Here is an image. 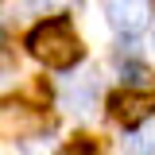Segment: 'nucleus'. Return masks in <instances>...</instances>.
Masks as SVG:
<instances>
[{
	"label": "nucleus",
	"mask_w": 155,
	"mask_h": 155,
	"mask_svg": "<svg viewBox=\"0 0 155 155\" xmlns=\"http://www.w3.org/2000/svg\"><path fill=\"white\" fill-rule=\"evenodd\" d=\"M105 109L116 124L124 128H140L155 116V93H143V89H113L105 97Z\"/></svg>",
	"instance_id": "nucleus-3"
},
{
	"label": "nucleus",
	"mask_w": 155,
	"mask_h": 155,
	"mask_svg": "<svg viewBox=\"0 0 155 155\" xmlns=\"http://www.w3.org/2000/svg\"><path fill=\"white\" fill-rule=\"evenodd\" d=\"M97 105H101V78L97 74L70 78V85L62 89V109L66 113H78V116H89Z\"/></svg>",
	"instance_id": "nucleus-5"
},
{
	"label": "nucleus",
	"mask_w": 155,
	"mask_h": 155,
	"mask_svg": "<svg viewBox=\"0 0 155 155\" xmlns=\"http://www.w3.org/2000/svg\"><path fill=\"white\" fill-rule=\"evenodd\" d=\"M31 4H35V8H47V12H51V8H58V4H62V0H31Z\"/></svg>",
	"instance_id": "nucleus-8"
},
{
	"label": "nucleus",
	"mask_w": 155,
	"mask_h": 155,
	"mask_svg": "<svg viewBox=\"0 0 155 155\" xmlns=\"http://www.w3.org/2000/svg\"><path fill=\"white\" fill-rule=\"evenodd\" d=\"M116 74H120V89H143V93H155L151 66H143L136 54H116Z\"/></svg>",
	"instance_id": "nucleus-6"
},
{
	"label": "nucleus",
	"mask_w": 155,
	"mask_h": 155,
	"mask_svg": "<svg viewBox=\"0 0 155 155\" xmlns=\"http://www.w3.org/2000/svg\"><path fill=\"white\" fill-rule=\"evenodd\" d=\"M101 8H105L109 27H113L124 43H132L136 35H143L147 23H151V4H147V0H105Z\"/></svg>",
	"instance_id": "nucleus-4"
},
{
	"label": "nucleus",
	"mask_w": 155,
	"mask_h": 155,
	"mask_svg": "<svg viewBox=\"0 0 155 155\" xmlns=\"http://www.w3.org/2000/svg\"><path fill=\"white\" fill-rule=\"evenodd\" d=\"M47 132V113L27 105V101H4L0 105V136L4 140H16V143H27L35 136Z\"/></svg>",
	"instance_id": "nucleus-2"
},
{
	"label": "nucleus",
	"mask_w": 155,
	"mask_h": 155,
	"mask_svg": "<svg viewBox=\"0 0 155 155\" xmlns=\"http://www.w3.org/2000/svg\"><path fill=\"white\" fill-rule=\"evenodd\" d=\"M97 147H93V140H85V136H81V140H70V143H66V147H58L54 155H93Z\"/></svg>",
	"instance_id": "nucleus-7"
},
{
	"label": "nucleus",
	"mask_w": 155,
	"mask_h": 155,
	"mask_svg": "<svg viewBox=\"0 0 155 155\" xmlns=\"http://www.w3.org/2000/svg\"><path fill=\"white\" fill-rule=\"evenodd\" d=\"M27 54L43 62L47 70H70L85 58V47H81V35L74 31V23L66 16H51L31 27L27 35Z\"/></svg>",
	"instance_id": "nucleus-1"
},
{
	"label": "nucleus",
	"mask_w": 155,
	"mask_h": 155,
	"mask_svg": "<svg viewBox=\"0 0 155 155\" xmlns=\"http://www.w3.org/2000/svg\"><path fill=\"white\" fill-rule=\"evenodd\" d=\"M151 47H155V43H151Z\"/></svg>",
	"instance_id": "nucleus-9"
}]
</instances>
